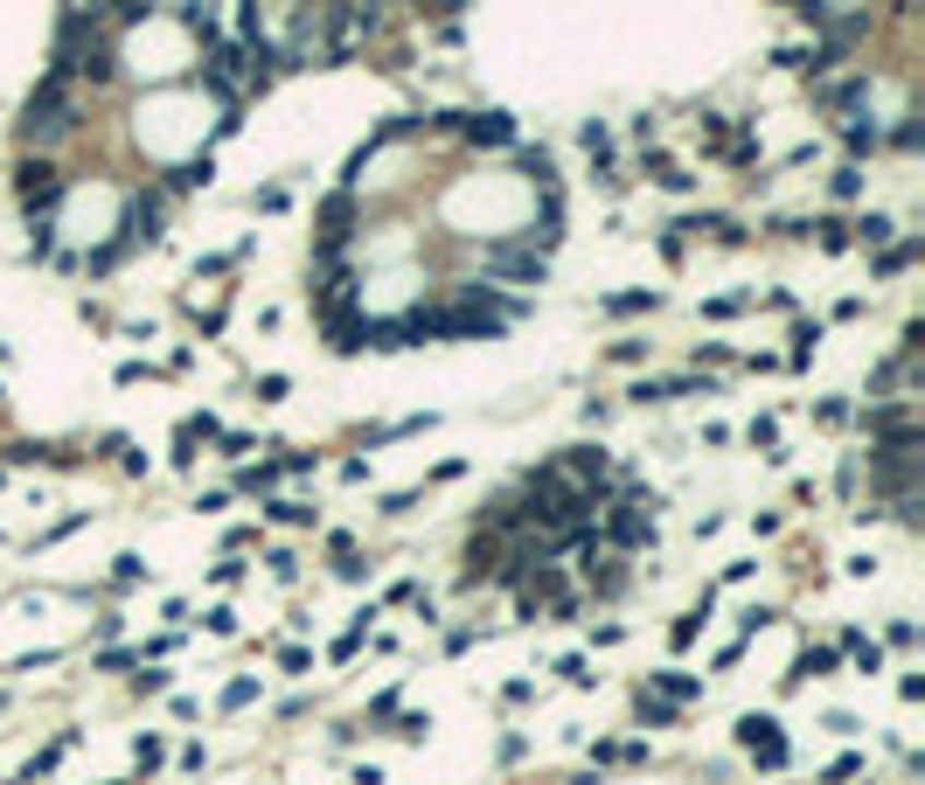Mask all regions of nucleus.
<instances>
[{
	"instance_id": "obj_2",
	"label": "nucleus",
	"mask_w": 925,
	"mask_h": 785,
	"mask_svg": "<svg viewBox=\"0 0 925 785\" xmlns=\"http://www.w3.org/2000/svg\"><path fill=\"white\" fill-rule=\"evenodd\" d=\"M613 535H619V543H640V535H648V514H640V501H627V508L613 514Z\"/></svg>"
},
{
	"instance_id": "obj_1",
	"label": "nucleus",
	"mask_w": 925,
	"mask_h": 785,
	"mask_svg": "<svg viewBox=\"0 0 925 785\" xmlns=\"http://www.w3.org/2000/svg\"><path fill=\"white\" fill-rule=\"evenodd\" d=\"M22 202H28V209H35V202H43V209L56 202V167H22Z\"/></svg>"
}]
</instances>
